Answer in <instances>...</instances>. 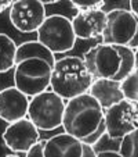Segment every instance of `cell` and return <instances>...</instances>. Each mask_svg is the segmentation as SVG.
<instances>
[{
  "instance_id": "obj_1",
  "label": "cell",
  "mask_w": 138,
  "mask_h": 157,
  "mask_svg": "<svg viewBox=\"0 0 138 157\" xmlns=\"http://www.w3.org/2000/svg\"><path fill=\"white\" fill-rule=\"evenodd\" d=\"M55 54L37 40L21 43L14 65V85L29 98L50 88Z\"/></svg>"
},
{
  "instance_id": "obj_2",
  "label": "cell",
  "mask_w": 138,
  "mask_h": 157,
  "mask_svg": "<svg viewBox=\"0 0 138 157\" xmlns=\"http://www.w3.org/2000/svg\"><path fill=\"white\" fill-rule=\"evenodd\" d=\"M105 122V109L88 92L72 98L66 101L62 120V128L86 142Z\"/></svg>"
},
{
  "instance_id": "obj_3",
  "label": "cell",
  "mask_w": 138,
  "mask_h": 157,
  "mask_svg": "<svg viewBox=\"0 0 138 157\" xmlns=\"http://www.w3.org/2000/svg\"><path fill=\"white\" fill-rule=\"evenodd\" d=\"M94 77L87 70L83 57L66 56L55 60L50 88L62 99L69 100L88 92Z\"/></svg>"
},
{
  "instance_id": "obj_4",
  "label": "cell",
  "mask_w": 138,
  "mask_h": 157,
  "mask_svg": "<svg viewBox=\"0 0 138 157\" xmlns=\"http://www.w3.org/2000/svg\"><path fill=\"white\" fill-rule=\"evenodd\" d=\"M65 104V99L54 90H43L30 98L28 118L39 131H54L62 127Z\"/></svg>"
},
{
  "instance_id": "obj_5",
  "label": "cell",
  "mask_w": 138,
  "mask_h": 157,
  "mask_svg": "<svg viewBox=\"0 0 138 157\" xmlns=\"http://www.w3.org/2000/svg\"><path fill=\"white\" fill-rule=\"evenodd\" d=\"M37 39L44 48H47L54 54H61L72 50L77 40L73 31L72 20L62 14L47 15L43 24L36 31Z\"/></svg>"
},
{
  "instance_id": "obj_6",
  "label": "cell",
  "mask_w": 138,
  "mask_h": 157,
  "mask_svg": "<svg viewBox=\"0 0 138 157\" xmlns=\"http://www.w3.org/2000/svg\"><path fill=\"white\" fill-rule=\"evenodd\" d=\"M87 70L94 78L113 79L118 77L122 67V54L116 44L101 43L90 48L83 54Z\"/></svg>"
},
{
  "instance_id": "obj_7",
  "label": "cell",
  "mask_w": 138,
  "mask_h": 157,
  "mask_svg": "<svg viewBox=\"0 0 138 157\" xmlns=\"http://www.w3.org/2000/svg\"><path fill=\"white\" fill-rule=\"evenodd\" d=\"M138 31V20L130 10L112 9L106 11V24L102 32V42L116 46H129Z\"/></svg>"
},
{
  "instance_id": "obj_8",
  "label": "cell",
  "mask_w": 138,
  "mask_h": 157,
  "mask_svg": "<svg viewBox=\"0 0 138 157\" xmlns=\"http://www.w3.org/2000/svg\"><path fill=\"white\" fill-rule=\"evenodd\" d=\"M106 133L113 139H122L124 135L138 127L137 104L127 99L113 103L105 109Z\"/></svg>"
},
{
  "instance_id": "obj_9",
  "label": "cell",
  "mask_w": 138,
  "mask_h": 157,
  "mask_svg": "<svg viewBox=\"0 0 138 157\" xmlns=\"http://www.w3.org/2000/svg\"><path fill=\"white\" fill-rule=\"evenodd\" d=\"M10 22L22 33H32L39 29L47 17L46 6L40 0H14L10 7Z\"/></svg>"
},
{
  "instance_id": "obj_10",
  "label": "cell",
  "mask_w": 138,
  "mask_h": 157,
  "mask_svg": "<svg viewBox=\"0 0 138 157\" xmlns=\"http://www.w3.org/2000/svg\"><path fill=\"white\" fill-rule=\"evenodd\" d=\"M2 139L6 147L14 153V156L27 157V151L30 146L40 139V132L39 128L28 117H25L18 121L10 122L3 131Z\"/></svg>"
},
{
  "instance_id": "obj_11",
  "label": "cell",
  "mask_w": 138,
  "mask_h": 157,
  "mask_svg": "<svg viewBox=\"0 0 138 157\" xmlns=\"http://www.w3.org/2000/svg\"><path fill=\"white\" fill-rule=\"evenodd\" d=\"M106 24V11L102 9L77 10L72 18L73 31L77 39H97L102 36Z\"/></svg>"
},
{
  "instance_id": "obj_12",
  "label": "cell",
  "mask_w": 138,
  "mask_h": 157,
  "mask_svg": "<svg viewBox=\"0 0 138 157\" xmlns=\"http://www.w3.org/2000/svg\"><path fill=\"white\" fill-rule=\"evenodd\" d=\"M29 100V96L15 85L0 90V120L10 124L28 117Z\"/></svg>"
},
{
  "instance_id": "obj_13",
  "label": "cell",
  "mask_w": 138,
  "mask_h": 157,
  "mask_svg": "<svg viewBox=\"0 0 138 157\" xmlns=\"http://www.w3.org/2000/svg\"><path fill=\"white\" fill-rule=\"evenodd\" d=\"M83 145H84L83 140L71 133H58L46 139L44 157H83Z\"/></svg>"
},
{
  "instance_id": "obj_14",
  "label": "cell",
  "mask_w": 138,
  "mask_h": 157,
  "mask_svg": "<svg viewBox=\"0 0 138 157\" xmlns=\"http://www.w3.org/2000/svg\"><path fill=\"white\" fill-rule=\"evenodd\" d=\"M88 93L94 96L104 109L124 99L120 89V82L113 79H104V78H94L88 89Z\"/></svg>"
},
{
  "instance_id": "obj_15",
  "label": "cell",
  "mask_w": 138,
  "mask_h": 157,
  "mask_svg": "<svg viewBox=\"0 0 138 157\" xmlns=\"http://www.w3.org/2000/svg\"><path fill=\"white\" fill-rule=\"evenodd\" d=\"M17 43L6 33H0V74L14 68L17 59Z\"/></svg>"
},
{
  "instance_id": "obj_16",
  "label": "cell",
  "mask_w": 138,
  "mask_h": 157,
  "mask_svg": "<svg viewBox=\"0 0 138 157\" xmlns=\"http://www.w3.org/2000/svg\"><path fill=\"white\" fill-rule=\"evenodd\" d=\"M120 89L124 99L138 103V68H134L123 81H120Z\"/></svg>"
},
{
  "instance_id": "obj_17",
  "label": "cell",
  "mask_w": 138,
  "mask_h": 157,
  "mask_svg": "<svg viewBox=\"0 0 138 157\" xmlns=\"http://www.w3.org/2000/svg\"><path fill=\"white\" fill-rule=\"evenodd\" d=\"M119 153L123 157H138V127L120 139Z\"/></svg>"
},
{
  "instance_id": "obj_18",
  "label": "cell",
  "mask_w": 138,
  "mask_h": 157,
  "mask_svg": "<svg viewBox=\"0 0 138 157\" xmlns=\"http://www.w3.org/2000/svg\"><path fill=\"white\" fill-rule=\"evenodd\" d=\"M71 6L76 10H88V9H101L105 0H68Z\"/></svg>"
},
{
  "instance_id": "obj_19",
  "label": "cell",
  "mask_w": 138,
  "mask_h": 157,
  "mask_svg": "<svg viewBox=\"0 0 138 157\" xmlns=\"http://www.w3.org/2000/svg\"><path fill=\"white\" fill-rule=\"evenodd\" d=\"M44 145H46V140L39 139L27 151V157H44Z\"/></svg>"
},
{
  "instance_id": "obj_20",
  "label": "cell",
  "mask_w": 138,
  "mask_h": 157,
  "mask_svg": "<svg viewBox=\"0 0 138 157\" xmlns=\"http://www.w3.org/2000/svg\"><path fill=\"white\" fill-rule=\"evenodd\" d=\"M12 3H14V0H0V14L4 13L6 10H10Z\"/></svg>"
},
{
  "instance_id": "obj_21",
  "label": "cell",
  "mask_w": 138,
  "mask_h": 157,
  "mask_svg": "<svg viewBox=\"0 0 138 157\" xmlns=\"http://www.w3.org/2000/svg\"><path fill=\"white\" fill-rule=\"evenodd\" d=\"M130 2V11L135 15V18L138 20V0H129Z\"/></svg>"
},
{
  "instance_id": "obj_22",
  "label": "cell",
  "mask_w": 138,
  "mask_h": 157,
  "mask_svg": "<svg viewBox=\"0 0 138 157\" xmlns=\"http://www.w3.org/2000/svg\"><path fill=\"white\" fill-rule=\"evenodd\" d=\"M129 48H131V49H137L138 48V31H137V35H135L134 40H133L131 43L129 44Z\"/></svg>"
},
{
  "instance_id": "obj_23",
  "label": "cell",
  "mask_w": 138,
  "mask_h": 157,
  "mask_svg": "<svg viewBox=\"0 0 138 157\" xmlns=\"http://www.w3.org/2000/svg\"><path fill=\"white\" fill-rule=\"evenodd\" d=\"M40 2L46 6V4H57V3H59V2H62V0H40Z\"/></svg>"
},
{
  "instance_id": "obj_24",
  "label": "cell",
  "mask_w": 138,
  "mask_h": 157,
  "mask_svg": "<svg viewBox=\"0 0 138 157\" xmlns=\"http://www.w3.org/2000/svg\"><path fill=\"white\" fill-rule=\"evenodd\" d=\"M134 53H135V68H138V48L134 49Z\"/></svg>"
}]
</instances>
